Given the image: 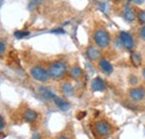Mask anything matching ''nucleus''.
Listing matches in <instances>:
<instances>
[{
  "label": "nucleus",
  "mask_w": 145,
  "mask_h": 139,
  "mask_svg": "<svg viewBox=\"0 0 145 139\" xmlns=\"http://www.w3.org/2000/svg\"><path fill=\"white\" fill-rule=\"evenodd\" d=\"M91 38H93L94 44L101 50H107L112 43V36L108 30L104 27L95 28L91 34Z\"/></svg>",
  "instance_id": "nucleus-1"
},
{
  "label": "nucleus",
  "mask_w": 145,
  "mask_h": 139,
  "mask_svg": "<svg viewBox=\"0 0 145 139\" xmlns=\"http://www.w3.org/2000/svg\"><path fill=\"white\" fill-rule=\"evenodd\" d=\"M48 72L50 75V79L55 81H60L63 80L67 73H68V66L67 63L63 60H56L50 62V64L48 65Z\"/></svg>",
  "instance_id": "nucleus-2"
},
{
  "label": "nucleus",
  "mask_w": 145,
  "mask_h": 139,
  "mask_svg": "<svg viewBox=\"0 0 145 139\" xmlns=\"http://www.w3.org/2000/svg\"><path fill=\"white\" fill-rule=\"evenodd\" d=\"M29 74L30 76L39 83H47L50 80V75L48 69L41 65H34L29 69Z\"/></svg>",
  "instance_id": "nucleus-3"
},
{
  "label": "nucleus",
  "mask_w": 145,
  "mask_h": 139,
  "mask_svg": "<svg viewBox=\"0 0 145 139\" xmlns=\"http://www.w3.org/2000/svg\"><path fill=\"white\" fill-rule=\"evenodd\" d=\"M118 40H120L122 47L125 48L128 52H133L136 47V43H135L133 35L128 32H120L118 33Z\"/></svg>",
  "instance_id": "nucleus-4"
},
{
  "label": "nucleus",
  "mask_w": 145,
  "mask_h": 139,
  "mask_svg": "<svg viewBox=\"0 0 145 139\" xmlns=\"http://www.w3.org/2000/svg\"><path fill=\"white\" fill-rule=\"evenodd\" d=\"M94 129H95L96 134L99 137H107L109 134L112 132V126L105 119L97 120V121L95 122V124H94Z\"/></svg>",
  "instance_id": "nucleus-5"
},
{
  "label": "nucleus",
  "mask_w": 145,
  "mask_h": 139,
  "mask_svg": "<svg viewBox=\"0 0 145 139\" xmlns=\"http://www.w3.org/2000/svg\"><path fill=\"white\" fill-rule=\"evenodd\" d=\"M127 95L131 101L134 102H141L145 100V87H133L127 92Z\"/></svg>",
  "instance_id": "nucleus-6"
},
{
  "label": "nucleus",
  "mask_w": 145,
  "mask_h": 139,
  "mask_svg": "<svg viewBox=\"0 0 145 139\" xmlns=\"http://www.w3.org/2000/svg\"><path fill=\"white\" fill-rule=\"evenodd\" d=\"M85 56L91 61V62H98L102 58V52L101 48L97 47L96 45H88L85 50Z\"/></svg>",
  "instance_id": "nucleus-7"
},
{
  "label": "nucleus",
  "mask_w": 145,
  "mask_h": 139,
  "mask_svg": "<svg viewBox=\"0 0 145 139\" xmlns=\"http://www.w3.org/2000/svg\"><path fill=\"white\" fill-rule=\"evenodd\" d=\"M97 66H98L99 71L102 73H104L105 75H112L114 73L113 64L109 62L108 60H106V58H101L98 61V63H97Z\"/></svg>",
  "instance_id": "nucleus-8"
},
{
  "label": "nucleus",
  "mask_w": 145,
  "mask_h": 139,
  "mask_svg": "<svg viewBox=\"0 0 145 139\" xmlns=\"http://www.w3.org/2000/svg\"><path fill=\"white\" fill-rule=\"evenodd\" d=\"M106 83L102 77H94L91 82V89L93 92H104L106 90Z\"/></svg>",
  "instance_id": "nucleus-9"
},
{
  "label": "nucleus",
  "mask_w": 145,
  "mask_h": 139,
  "mask_svg": "<svg viewBox=\"0 0 145 139\" xmlns=\"http://www.w3.org/2000/svg\"><path fill=\"white\" fill-rule=\"evenodd\" d=\"M68 74H69V77H71V79L78 81V80H80V79L83 77L84 71H83V69H82L79 65L74 64V65H72V66L69 68V70H68Z\"/></svg>",
  "instance_id": "nucleus-10"
},
{
  "label": "nucleus",
  "mask_w": 145,
  "mask_h": 139,
  "mask_svg": "<svg viewBox=\"0 0 145 139\" xmlns=\"http://www.w3.org/2000/svg\"><path fill=\"white\" fill-rule=\"evenodd\" d=\"M123 18L127 23H133L136 19V11L131 6H126L123 9Z\"/></svg>",
  "instance_id": "nucleus-11"
},
{
  "label": "nucleus",
  "mask_w": 145,
  "mask_h": 139,
  "mask_svg": "<svg viewBox=\"0 0 145 139\" xmlns=\"http://www.w3.org/2000/svg\"><path fill=\"white\" fill-rule=\"evenodd\" d=\"M60 92L66 97V98H71L75 94V87H72L71 82H64L60 85Z\"/></svg>",
  "instance_id": "nucleus-12"
},
{
  "label": "nucleus",
  "mask_w": 145,
  "mask_h": 139,
  "mask_svg": "<svg viewBox=\"0 0 145 139\" xmlns=\"http://www.w3.org/2000/svg\"><path fill=\"white\" fill-rule=\"evenodd\" d=\"M129 58H131V63H132L133 66L140 68L142 65V54L140 52H136V51L131 52Z\"/></svg>",
  "instance_id": "nucleus-13"
},
{
  "label": "nucleus",
  "mask_w": 145,
  "mask_h": 139,
  "mask_svg": "<svg viewBox=\"0 0 145 139\" xmlns=\"http://www.w3.org/2000/svg\"><path fill=\"white\" fill-rule=\"evenodd\" d=\"M24 119L26 120L27 122H35L38 119V113H37L35 110L33 109H26L24 111Z\"/></svg>",
  "instance_id": "nucleus-14"
},
{
  "label": "nucleus",
  "mask_w": 145,
  "mask_h": 139,
  "mask_svg": "<svg viewBox=\"0 0 145 139\" xmlns=\"http://www.w3.org/2000/svg\"><path fill=\"white\" fill-rule=\"evenodd\" d=\"M53 102H54L55 105H56L58 109H60V110H63V111L68 110V109H69V107H71V104L68 103V101H66L65 99L59 98V97H57V95H56V98L54 99V101H53Z\"/></svg>",
  "instance_id": "nucleus-15"
},
{
  "label": "nucleus",
  "mask_w": 145,
  "mask_h": 139,
  "mask_svg": "<svg viewBox=\"0 0 145 139\" xmlns=\"http://www.w3.org/2000/svg\"><path fill=\"white\" fill-rule=\"evenodd\" d=\"M39 92L40 94L46 99V100H49V101H54V99L56 98V94L54 92L48 89V87H39Z\"/></svg>",
  "instance_id": "nucleus-16"
},
{
  "label": "nucleus",
  "mask_w": 145,
  "mask_h": 139,
  "mask_svg": "<svg viewBox=\"0 0 145 139\" xmlns=\"http://www.w3.org/2000/svg\"><path fill=\"white\" fill-rule=\"evenodd\" d=\"M127 82H128V84L131 87H137L138 83H140V79L135 74H129L128 77H127Z\"/></svg>",
  "instance_id": "nucleus-17"
},
{
  "label": "nucleus",
  "mask_w": 145,
  "mask_h": 139,
  "mask_svg": "<svg viewBox=\"0 0 145 139\" xmlns=\"http://www.w3.org/2000/svg\"><path fill=\"white\" fill-rule=\"evenodd\" d=\"M136 20L142 26L145 25V9H138L136 10Z\"/></svg>",
  "instance_id": "nucleus-18"
},
{
  "label": "nucleus",
  "mask_w": 145,
  "mask_h": 139,
  "mask_svg": "<svg viewBox=\"0 0 145 139\" xmlns=\"http://www.w3.org/2000/svg\"><path fill=\"white\" fill-rule=\"evenodd\" d=\"M6 48H7V43L5 39H1V43H0V54L3 55L6 52Z\"/></svg>",
  "instance_id": "nucleus-19"
},
{
  "label": "nucleus",
  "mask_w": 145,
  "mask_h": 139,
  "mask_svg": "<svg viewBox=\"0 0 145 139\" xmlns=\"http://www.w3.org/2000/svg\"><path fill=\"white\" fill-rule=\"evenodd\" d=\"M138 36H140V38H141L142 40L145 42V25L140 28V30H138Z\"/></svg>",
  "instance_id": "nucleus-20"
},
{
  "label": "nucleus",
  "mask_w": 145,
  "mask_h": 139,
  "mask_svg": "<svg viewBox=\"0 0 145 139\" xmlns=\"http://www.w3.org/2000/svg\"><path fill=\"white\" fill-rule=\"evenodd\" d=\"M29 34V33H27V32H17V33H15V35L18 37V38H22V37H26L27 35Z\"/></svg>",
  "instance_id": "nucleus-21"
},
{
  "label": "nucleus",
  "mask_w": 145,
  "mask_h": 139,
  "mask_svg": "<svg viewBox=\"0 0 145 139\" xmlns=\"http://www.w3.org/2000/svg\"><path fill=\"white\" fill-rule=\"evenodd\" d=\"M0 128H1V130H3V128H5V119H3V117L1 116L0 117Z\"/></svg>",
  "instance_id": "nucleus-22"
},
{
  "label": "nucleus",
  "mask_w": 145,
  "mask_h": 139,
  "mask_svg": "<svg viewBox=\"0 0 145 139\" xmlns=\"http://www.w3.org/2000/svg\"><path fill=\"white\" fill-rule=\"evenodd\" d=\"M142 77H143V80L145 81V68L142 69Z\"/></svg>",
  "instance_id": "nucleus-23"
},
{
  "label": "nucleus",
  "mask_w": 145,
  "mask_h": 139,
  "mask_svg": "<svg viewBox=\"0 0 145 139\" xmlns=\"http://www.w3.org/2000/svg\"><path fill=\"white\" fill-rule=\"evenodd\" d=\"M58 139H69V138L66 137V136H60V137H58Z\"/></svg>",
  "instance_id": "nucleus-24"
}]
</instances>
